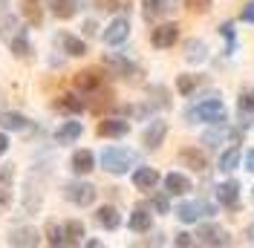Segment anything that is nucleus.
I'll list each match as a JSON object with an SVG mask.
<instances>
[{"mask_svg": "<svg viewBox=\"0 0 254 248\" xmlns=\"http://www.w3.org/2000/svg\"><path fill=\"white\" fill-rule=\"evenodd\" d=\"M225 119H228V113H225V104L217 93L205 95L190 110H185V124H222Z\"/></svg>", "mask_w": 254, "mask_h": 248, "instance_id": "nucleus-1", "label": "nucleus"}, {"mask_svg": "<svg viewBox=\"0 0 254 248\" xmlns=\"http://www.w3.org/2000/svg\"><path fill=\"white\" fill-rule=\"evenodd\" d=\"M136 162H139V156L133 153L130 147H104L101 156H98L101 171L113 173V176H125V173H130V168H136Z\"/></svg>", "mask_w": 254, "mask_h": 248, "instance_id": "nucleus-2", "label": "nucleus"}, {"mask_svg": "<svg viewBox=\"0 0 254 248\" xmlns=\"http://www.w3.org/2000/svg\"><path fill=\"white\" fill-rule=\"evenodd\" d=\"M104 66L110 69V75L122 78V81H127V84H139L142 69L130 61V58H125L122 52H107V55H104Z\"/></svg>", "mask_w": 254, "mask_h": 248, "instance_id": "nucleus-3", "label": "nucleus"}, {"mask_svg": "<svg viewBox=\"0 0 254 248\" xmlns=\"http://www.w3.org/2000/svg\"><path fill=\"white\" fill-rule=\"evenodd\" d=\"M61 193L66 202H72L78 208H90L95 202V196H98V187L90 185V182H84V179H75V182H66L61 187Z\"/></svg>", "mask_w": 254, "mask_h": 248, "instance_id": "nucleus-4", "label": "nucleus"}, {"mask_svg": "<svg viewBox=\"0 0 254 248\" xmlns=\"http://www.w3.org/2000/svg\"><path fill=\"white\" fill-rule=\"evenodd\" d=\"M214 214H217V205H211L205 199L182 202L176 208V217H179V222H185V225H193V222H199L202 217H214Z\"/></svg>", "mask_w": 254, "mask_h": 248, "instance_id": "nucleus-5", "label": "nucleus"}, {"mask_svg": "<svg viewBox=\"0 0 254 248\" xmlns=\"http://www.w3.org/2000/svg\"><path fill=\"white\" fill-rule=\"evenodd\" d=\"M104 84H107V75H104L101 69H95V66L78 69V72L72 75V87H75V93H81V95L95 93V90H98V87H104Z\"/></svg>", "mask_w": 254, "mask_h": 248, "instance_id": "nucleus-6", "label": "nucleus"}, {"mask_svg": "<svg viewBox=\"0 0 254 248\" xmlns=\"http://www.w3.org/2000/svg\"><path fill=\"white\" fill-rule=\"evenodd\" d=\"M196 243L199 246H211V248H222V246H231V234L222 225H217V222H205L196 231Z\"/></svg>", "mask_w": 254, "mask_h": 248, "instance_id": "nucleus-7", "label": "nucleus"}, {"mask_svg": "<svg viewBox=\"0 0 254 248\" xmlns=\"http://www.w3.org/2000/svg\"><path fill=\"white\" fill-rule=\"evenodd\" d=\"M176 41H179V23H174V20L156 23L150 29V44H153V49H171V47H176Z\"/></svg>", "mask_w": 254, "mask_h": 248, "instance_id": "nucleus-8", "label": "nucleus"}, {"mask_svg": "<svg viewBox=\"0 0 254 248\" xmlns=\"http://www.w3.org/2000/svg\"><path fill=\"white\" fill-rule=\"evenodd\" d=\"M15 205V165H0V214Z\"/></svg>", "mask_w": 254, "mask_h": 248, "instance_id": "nucleus-9", "label": "nucleus"}, {"mask_svg": "<svg viewBox=\"0 0 254 248\" xmlns=\"http://www.w3.org/2000/svg\"><path fill=\"white\" fill-rule=\"evenodd\" d=\"M95 133L101 139H125L127 133H130V122H127L125 116H104L98 122V127H95Z\"/></svg>", "mask_w": 254, "mask_h": 248, "instance_id": "nucleus-10", "label": "nucleus"}, {"mask_svg": "<svg viewBox=\"0 0 254 248\" xmlns=\"http://www.w3.org/2000/svg\"><path fill=\"white\" fill-rule=\"evenodd\" d=\"M55 47L61 49V52H66L69 58H84L90 52L87 49V41L78 38V35H72V32H58L55 35Z\"/></svg>", "mask_w": 254, "mask_h": 248, "instance_id": "nucleus-11", "label": "nucleus"}, {"mask_svg": "<svg viewBox=\"0 0 254 248\" xmlns=\"http://www.w3.org/2000/svg\"><path fill=\"white\" fill-rule=\"evenodd\" d=\"M113 107H116V95H113V90L107 84L87 95V110L95 113V116H107V110H113Z\"/></svg>", "mask_w": 254, "mask_h": 248, "instance_id": "nucleus-12", "label": "nucleus"}, {"mask_svg": "<svg viewBox=\"0 0 254 248\" xmlns=\"http://www.w3.org/2000/svg\"><path fill=\"white\" fill-rule=\"evenodd\" d=\"M127 38H130V20H127V17H113L110 26L101 32V41H104L107 47H122Z\"/></svg>", "mask_w": 254, "mask_h": 248, "instance_id": "nucleus-13", "label": "nucleus"}, {"mask_svg": "<svg viewBox=\"0 0 254 248\" xmlns=\"http://www.w3.org/2000/svg\"><path fill=\"white\" fill-rule=\"evenodd\" d=\"M41 240H44L41 231L32 228V225H17V228H12L9 237H6L9 246H20V248H35V246H41Z\"/></svg>", "mask_w": 254, "mask_h": 248, "instance_id": "nucleus-14", "label": "nucleus"}, {"mask_svg": "<svg viewBox=\"0 0 254 248\" xmlns=\"http://www.w3.org/2000/svg\"><path fill=\"white\" fill-rule=\"evenodd\" d=\"M176 9V0H142V17L147 23H159Z\"/></svg>", "mask_w": 254, "mask_h": 248, "instance_id": "nucleus-15", "label": "nucleus"}, {"mask_svg": "<svg viewBox=\"0 0 254 248\" xmlns=\"http://www.w3.org/2000/svg\"><path fill=\"white\" fill-rule=\"evenodd\" d=\"M165 136H168V122H162V119H153V122L144 127V133H142L144 150H159V147L165 144Z\"/></svg>", "mask_w": 254, "mask_h": 248, "instance_id": "nucleus-16", "label": "nucleus"}, {"mask_svg": "<svg viewBox=\"0 0 254 248\" xmlns=\"http://www.w3.org/2000/svg\"><path fill=\"white\" fill-rule=\"evenodd\" d=\"M0 127H3L6 133H29L35 124H32L29 116L15 113V110H6V113H0Z\"/></svg>", "mask_w": 254, "mask_h": 248, "instance_id": "nucleus-17", "label": "nucleus"}, {"mask_svg": "<svg viewBox=\"0 0 254 248\" xmlns=\"http://www.w3.org/2000/svg\"><path fill=\"white\" fill-rule=\"evenodd\" d=\"M214 193H217V202H220L222 208H228V211H240V182H222V185L214 187Z\"/></svg>", "mask_w": 254, "mask_h": 248, "instance_id": "nucleus-18", "label": "nucleus"}, {"mask_svg": "<svg viewBox=\"0 0 254 248\" xmlns=\"http://www.w3.org/2000/svg\"><path fill=\"white\" fill-rule=\"evenodd\" d=\"M69 171L75 173V176H87V173L95 171V153L90 147H81L75 153L69 156Z\"/></svg>", "mask_w": 254, "mask_h": 248, "instance_id": "nucleus-19", "label": "nucleus"}, {"mask_svg": "<svg viewBox=\"0 0 254 248\" xmlns=\"http://www.w3.org/2000/svg\"><path fill=\"white\" fill-rule=\"evenodd\" d=\"M52 107L58 110V113H66V116H81L87 110V101L81 98V93H64L52 101Z\"/></svg>", "mask_w": 254, "mask_h": 248, "instance_id": "nucleus-20", "label": "nucleus"}, {"mask_svg": "<svg viewBox=\"0 0 254 248\" xmlns=\"http://www.w3.org/2000/svg\"><path fill=\"white\" fill-rule=\"evenodd\" d=\"M127 228L133 234H147L153 228V214H150V208L147 205H136L133 208V214L127 219Z\"/></svg>", "mask_w": 254, "mask_h": 248, "instance_id": "nucleus-21", "label": "nucleus"}, {"mask_svg": "<svg viewBox=\"0 0 254 248\" xmlns=\"http://www.w3.org/2000/svg\"><path fill=\"white\" fill-rule=\"evenodd\" d=\"M20 15L26 20V26L41 29L44 26V0H20Z\"/></svg>", "mask_w": 254, "mask_h": 248, "instance_id": "nucleus-22", "label": "nucleus"}, {"mask_svg": "<svg viewBox=\"0 0 254 248\" xmlns=\"http://www.w3.org/2000/svg\"><path fill=\"white\" fill-rule=\"evenodd\" d=\"M6 47L12 49V55H15V58H20V61H29L32 52H35V49H32V41H29V29H26V26H20V29H17V35L9 41V44H6Z\"/></svg>", "mask_w": 254, "mask_h": 248, "instance_id": "nucleus-23", "label": "nucleus"}, {"mask_svg": "<svg viewBox=\"0 0 254 248\" xmlns=\"http://www.w3.org/2000/svg\"><path fill=\"white\" fill-rule=\"evenodd\" d=\"M95 222H98L104 231H119V228H122V214H119L116 205H101V208L95 211Z\"/></svg>", "mask_w": 254, "mask_h": 248, "instance_id": "nucleus-24", "label": "nucleus"}, {"mask_svg": "<svg viewBox=\"0 0 254 248\" xmlns=\"http://www.w3.org/2000/svg\"><path fill=\"white\" fill-rule=\"evenodd\" d=\"M159 171L156 168H147V165H142V168H136L133 171V187L136 190H153V187L159 185Z\"/></svg>", "mask_w": 254, "mask_h": 248, "instance_id": "nucleus-25", "label": "nucleus"}, {"mask_svg": "<svg viewBox=\"0 0 254 248\" xmlns=\"http://www.w3.org/2000/svg\"><path fill=\"white\" fill-rule=\"evenodd\" d=\"M81 133H84V124L81 122H64L52 133V139H55V144H75L81 139Z\"/></svg>", "mask_w": 254, "mask_h": 248, "instance_id": "nucleus-26", "label": "nucleus"}, {"mask_svg": "<svg viewBox=\"0 0 254 248\" xmlns=\"http://www.w3.org/2000/svg\"><path fill=\"white\" fill-rule=\"evenodd\" d=\"M179 162H185L190 171H196V173L208 171V156L202 153L199 147H182V150H179Z\"/></svg>", "mask_w": 254, "mask_h": 248, "instance_id": "nucleus-27", "label": "nucleus"}, {"mask_svg": "<svg viewBox=\"0 0 254 248\" xmlns=\"http://www.w3.org/2000/svg\"><path fill=\"white\" fill-rule=\"evenodd\" d=\"M165 190L171 193V196H185L190 190V179L185 176V173H168L165 176Z\"/></svg>", "mask_w": 254, "mask_h": 248, "instance_id": "nucleus-28", "label": "nucleus"}, {"mask_svg": "<svg viewBox=\"0 0 254 248\" xmlns=\"http://www.w3.org/2000/svg\"><path fill=\"white\" fill-rule=\"evenodd\" d=\"M237 110H240V116H243V124H246V127H252V124H254V87H249V90H243V93H240Z\"/></svg>", "mask_w": 254, "mask_h": 248, "instance_id": "nucleus-29", "label": "nucleus"}, {"mask_svg": "<svg viewBox=\"0 0 254 248\" xmlns=\"http://www.w3.org/2000/svg\"><path fill=\"white\" fill-rule=\"evenodd\" d=\"M20 26H23V20H20L17 15L3 12V15H0V41H3V44H9V41L17 35V29H20Z\"/></svg>", "mask_w": 254, "mask_h": 248, "instance_id": "nucleus-30", "label": "nucleus"}, {"mask_svg": "<svg viewBox=\"0 0 254 248\" xmlns=\"http://www.w3.org/2000/svg\"><path fill=\"white\" fill-rule=\"evenodd\" d=\"M81 243H84V222L66 219L64 222V246H81Z\"/></svg>", "mask_w": 254, "mask_h": 248, "instance_id": "nucleus-31", "label": "nucleus"}, {"mask_svg": "<svg viewBox=\"0 0 254 248\" xmlns=\"http://www.w3.org/2000/svg\"><path fill=\"white\" fill-rule=\"evenodd\" d=\"M49 6H52V15L58 17V20H69V17L78 15L81 0H52Z\"/></svg>", "mask_w": 254, "mask_h": 248, "instance_id": "nucleus-32", "label": "nucleus"}, {"mask_svg": "<svg viewBox=\"0 0 254 248\" xmlns=\"http://www.w3.org/2000/svg\"><path fill=\"white\" fill-rule=\"evenodd\" d=\"M205 58H208L205 41H199V38H190L188 44H185V61H188V63H202Z\"/></svg>", "mask_w": 254, "mask_h": 248, "instance_id": "nucleus-33", "label": "nucleus"}, {"mask_svg": "<svg viewBox=\"0 0 254 248\" xmlns=\"http://www.w3.org/2000/svg\"><path fill=\"white\" fill-rule=\"evenodd\" d=\"M202 84H208L205 75H179L176 78V90H179V95H193Z\"/></svg>", "mask_w": 254, "mask_h": 248, "instance_id": "nucleus-34", "label": "nucleus"}, {"mask_svg": "<svg viewBox=\"0 0 254 248\" xmlns=\"http://www.w3.org/2000/svg\"><path fill=\"white\" fill-rule=\"evenodd\" d=\"M147 95H150L147 101H150V104H153L156 110H168V107H171V95H168V90H165L162 84H153V87H147Z\"/></svg>", "mask_w": 254, "mask_h": 248, "instance_id": "nucleus-35", "label": "nucleus"}, {"mask_svg": "<svg viewBox=\"0 0 254 248\" xmlns=\"http://www.w3.org/2000/svg\"><path fill=\"white\" fill-rule=\"evenodd\" d=\"M237 165H240V147H237V144H231V147L220 156V171L222 173H234Z\"/></svg>", "mask_w": 254, "mask_h": 248, "instance_id": "nucleus-36", "label": "nucleus"}, {"mask_svg": "<svg viewBox=\"0 0 254 248\" xmlns=\"http://www.w3.org/2000/svg\"><path fill=\"white\" fill-rule=\"evenodd\" d=\"M44 237H47V243L52 248H61L64 246V225H61V222H47Z\"/></svg>", "mask_w": 254, "mask_h": 248, "instance_id": "nucleus-37", "label": "nucleus"}, {"mask_svg": "<svg viewBox=\"0 0 254 248\" xmlns=\"http://www.w3.org/2000/svg\"><path fill=\"white\" fill-rule=\"evenodd\" d=\"M225 136H228L225 122H222V124H214V130H208L205 136H202V144H205V147H220V141H225Z\"/></svg>", "mask_w": 254, "mask_h": 248, "instance_id": "nucleus-38", "label": "nucleus"}, {"mask_svg": "<svg viewBox=\"0 0 254 248\" xmlns=\"http://www.w3.org/2000/svg\"><path fill=\"white\" fill-rule=\"evenodd\" d=\"M220 35L225 38V55H234V47H237V35H234V23H222Z\"/></svg>", "mask_w": 254, "mask_h": 248, "instance_id": "nucleus-39", "label": "nucleus"}, {"mask_svg": "<svg viewBox=\"0 0 254 248\" xmlns=\"http://www.w3.org/2000/svg\"><path fill=\"white\" fill-rule=\"evenodd\" d=\"M95 9H101V12H116V9H130V3L133 0H93Z\"/></svg>", "mask_w": 254, "mask_h": 248, "instance_id": "nucleus-40", "label": "nucleus"}, {"mask_svg": "<svg viewBox=\"0 0 254 248\" xmlns=\"http://www.w3.org/2000/svg\"><path fill=\"white\" fill-rule=\"evenodd\" d=\"M150 208H153L156 214H168V211H171V202H168L165 193H156V196H150Z\"/></svg>", "mask_w": 254, "mask_h": 248, "instance_id": "nucleus-41", "label": "nucleus"}, {"mask_svg": "<svg viewBox=\"0 0 254 248\" xmlns=\"http://www.w3.org/2000/svg\"><path fill=\"white\" fill-rule=\"evenodd\" d=\"M185 6H188V12H193V15H202V12H208L211 0H185Z\"/></svg>", "mask_w": 254, "mask_h": 248, "instance_id": "nucleus-42", "label": "nucleus"}, {"mask_svg": "<svg viewBox=\"0 0 254 248\" xmlns=\"http://www.w3.org/2000/svg\"><path fill=\"white\" fill-rule=\"evenodd\" d=\"M240 20H243V23H254V0H249V3L243 6V12H240Z\"/></svg>", "mask_w": 254, "mask_h": 248, "instance_id": "nucleus-43", "label": "nucleus"}, {"mask_svg": "<svg viewBox=\"0 0 254 248\" xmlns=\"http://www.w3.org/2000/svg\"><path fill=\"white\" fill-rule=\"evenodd\" d=\"M193 243H196V240H193V237H190V234H176L174 237V246H179V248H185V246H193Z\"/></svg>", "mask_w": 254, "mask_h": 248, "instance_id": "nucleus-44", "label": "nucleus"}, {"mask_svg": "<svg viewBox=\"0 0 254 248\" xmlns=\"http://www.w3.org/2000/svg\"><path fill=\"white\" fill-rule=\"evenodd\" d=\"M9 147H12V141H9V133H6V130L0 127V159L9 153Z\"/></svg>", "mask_w": 254, "mask_h": 248, "instance_id": "nucleus-45", "label": "nucleus"}, {"mask_svg": "<svg viewBox=\"0 0 254 248\" xmlns=\"http://www.w3.org/2000/svg\"><path fill=\"white\" fill-rule=\"evenodd\" d=\"M81 29H84V35H87V38H93V35H95V29H98V26H95V20H87V23H84Z\"/></svg>", "mask_w": 254, "mask_h": 248, "instance_id": "nucleus-46", "label": "nucleus"}, {"mask_svg": "<svg viewBox=\"0 0 254 248\" xmlns=\"http://www.w3.org/2000/svg\"><path fill=\"white\" fill-rule=\"evenodd\" d=\"M246 171L254 173V150H249V153H246Z\"/></svg>", "mask_w": 254, "mask_h": 248, "instance_id": "nucleus-47", "label": "nucleus"}, {"mask_svg": "<svg viewBox=\"0 0 254 248\" xmlns=\"http://www.w3.org/2000/svg\"><path fill=\"white\" fill-rule=\"evenodd\" d=\"M246 237H249V243H252V246H254V222H252V225H249V231H246Z\"/></svg>", "mask_w": 254, "mask_h": 248, "instance_id": "nucleus-48", "label": "nucleus"}, {"mask_svg": "<svg viewBox=\"0 0 254 248\" xmlns=\"http://www.w3.org/2000/svg\"><path fill=\"white\" fill-rule=\"evenodd\" d=\"M87 248H101V240H87Z\"/></svg>", "mask_w": 254, "mask_h": 248, "instance_id": "nucleus-49", "label": "nucleus"}, {"mask_svg": "<svg viewBox=\"0 0 254 248\" xmlns=\"http://www.w3.org/2000/svg\"><path fill=\"white\" fill-rule=\"evenodd\" d=\"M3 12H9V0H0V15Z\"/></svg>", "mask_w": 254, "mask_h": 248, "instance_id": "nucleus-50", "label": "nucleus"}]
</instances>
